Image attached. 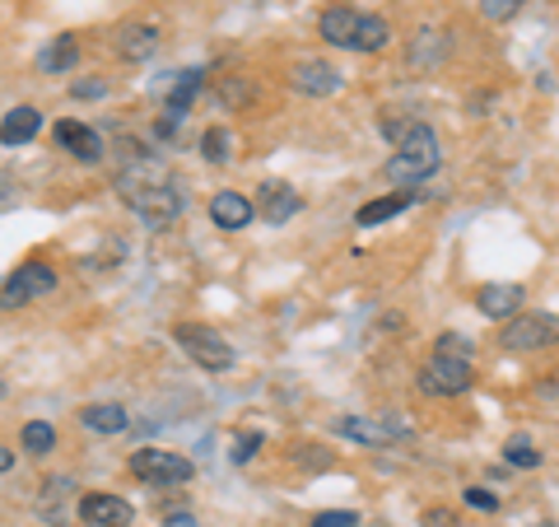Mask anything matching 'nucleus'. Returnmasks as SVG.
Here are the masks:
<instances>
[{
    "label": "nucleus",
    "instance_id": "nucleus-3",
    "mask_svg": "<svg viewBox=\"0 0 559 527\" xmlns=\"http://www.w3.org/2000/svg\"><path fill=\"white\" fill-rule=\"evenodd\" d=\"M178 346L187 350L191 360H197L201 368H210V374H224V368H234V346L219 337L215 327H201V323H182L178 331Z\"/></svg>",
    "mask_w": 559,
    "mask_h": 527
},
{
    "label": "nucleus",
    "instance_id": "nucleus-8",
    "mask_svg": "<svg viewBox=\"0 0 559 527\" xmlns=\"http://www.w3.org/2000/svg\"><path fill=\"white\" fill-rule=\"evenodd\" d=\"M336 434L355 438V444L382 448V444H392V438L406 434V425H401V420H392V415H355V420H336Z\"/></svg>",
    "mask_w": 559,
    "mask_h": 527
},
{
    "label": "nucleus",
    "instance_id": "nucleus-6",
    "mask_svg": "<svg viewBox=\"0 0 559 527\" xmlns=\"http://www.w3.org/2000/svg\"><path fill=\"white\" fill-rule=\"evenodd\" d=\"M57 290V271L43 267V261H28L14 276L0 280V308H20V304H33V298H43Z\"/></svg>",
    "mask_w": 559,
    "mask_h": 527
},
{
    "label": "nucleus",
    "instance_id": "nucleus-30",
    "mask_svg": "<svg viewBox=\"0 0 559 527\" xmlns=\"http://www.w3.org/2000/svg\"><path fill=\"white\" fill-rule=\"evenodd\" d=\"M466 504H471V508H480V514H495V508H499V495H489L485 485H471V490H466Z\"/></svg>",
    "mask_w": 559,
    "mask_h": 527
},
{
    "label": "nucleus",
    "instance_id": "nucleus-34",
    "mask_svg": "<svg viewBox=\"0 0 559 527\" xmlns=\"http://www.w3.org/2000/svg\"><path fill=\"white\" fill-rule=\"evenodd\" d=\"M14 467V453L10 448H0V471H10Z\"/></svg>",
    "mask_w": 559,
    "mask_h": 527
},
{
    "label": "nucleus",
    "instance_id": "nucleus-29",
    "mask_svg": "<svg viewBox=\"0 0 559 527\" xmlns=\"http://www.w3.org/2000/svg\"><path fill=\"white\" fill-rule=\"evenodd\" d=\"M257 448H261V434H257V430H252V434H238V438H234V462H252Z\"/></svg>",
    "mask_w": 559,
    "mask_h": 527
},
{
    "label": "nucleus",
    "instance_id": "nucleus-12",
    "mask_svg": "<svg viewBox=\"0 0 559 527\" xmlns=\"http://www.w3.org/2000/svg\"><path fill=\"white\" fill-rule=\"evenodd\" d=\"M112 38H117V51H121L127 61H145V57H154V51H159V28H154V24H140V20L121 24Z\"/></svg>",
    "mask_w": 559,
    "mask_h": 527
},
{
    "label": "nucleus",
    "instance_id": "nucleus-20",
    "mask_svg": "<svg viewBox=\"0 0 559 527\" xmlns=\"http://www.w3.org/2000/svg\"><path fill=\"white\" fill-rule=\"evenodd\" d=\"M392 43V24L382 14H359V28H355V43L349 51H382Z\"/></svg>",
    "mask_w": 559,
    "mask_h": 527
},
{
    "label": "nucleus",
    "instance_id": "nucleus-26",
    "mask_svg": "<svg viewBox=\"0 0 559 527\" xmlns=\"http://www.w3.org/2000/svg\"><path fill=\"white\" fill-rule=\"evenodd\" d=\"M522 5H527V0H480V14L485 20H495V24H503V20H513Z\"/></svg>",
    "mask_w": 559,
    "mask_h": 527
},
{
    "label": "nucleus",
    "instance_id": "nucleus-15",
    "mask_svg": "<svg viewBox=\"0 0 559 527\" xmlns=\"http://www.w3.org/2000/svg\"><path fill=\"white\" fill-rule=\"evenodd\" d=\"M522 285H485L480 294H476V308L485 313V318H495V323H503V318H513V313L522 308Z\"/></svg>",
    "mask_w": 559,
    "mask_h": 527
},
{
    "label": "nucleus",
    "instance_id": "nucleus-19",
    "mask_svg": "<svg viewBox=\"0 0 559 527\" xmlns=\"http://www.w3.org/2000/svg\"><path fill=\"white\" fill-rule=\"evenodd\" d=\"M201 84H205L201 70H182L178 84H173V94H168V108H164V117H168V121H182V117H187V108H191V98L201 94Z\"/></svg>",
    "mask_w": 559,
    "mask_h": 527
},
{
    "label": "nucleus",
    "instance_id": "nucleus-32",
    "mask_svg": "<svg viewBox=\"0 0 559 527\" xmlns=\"http://www.w3.org/2000/svg\"><path fill=\"white\" fill-rule=\"evenodd\" d=\"M419 527H457V514H448V508H429V514L419 518Z\"/></svg>",
    "mask_w": 559,
    "mask_h": 527
},
{
    "label": "nucleus",
    "instance_id": "nucleus-10",
    "mask_svg": "<svg viewBox=\"0 0 559 527\" xmlns=\"http://www.w3.org/2000/svg\"><path fill=\"white\" fill-rule=\"evenodd\" d=\"M51 140H57L66 154H75L80 164H98L103 160V136L94 127H80V121H57Z\"/></svg>",
    "mask_w": 559,
    "mask_h": 527
},
{
    "label": "nucleus",
    "instance_id": "nucleus-23",
    "mask_svg": "<svg viewBox=\"0 0 559 527\" xmlns=\"http://www.w3.org/2000/svg\"><path fill=\"white\" fill-rule=\"evenodd\" d=\"M51 448H57V430H51L47 420H28V425H24V453H33V458H47Z\"/></svg>",
    "mask_w": 559,
    "mask_h": 527
},
{
    "label": "nucleus",
    "instance_id": "nucleus-7",
    "mask_svg": "<svg viewBox=\"0 0 559 527\" xmlns=\"http://www.w3.org/2000/svg\"><path fill=\"white\" fill-rule=\"evenodd\" d=\"M559 341V318L550 313H527V318H513L503 327V346L509 350H540Z\"/></svg>",
    "mask_w": 559,
    "mask_h": 527
},
{
    "label": "nucleus",
    "instance_id": "nucleus-2",
    "mask_svg": "<svg viewBox=\"0 0 559 527\" xmlns=\"http://www.w3.org/2000/svg\"><path fill=\"white\" fill-rule=\"evenodd\" d=\"M382 136L396 145V154L388 160V178L401 183V187H411V183H425L439 173L443 164V154H439V136H433L425 121H415V117H401V121H382Z\"/></svg>",
    "mask_w": 559,
    "mask_h": 527
},
{
    "label": "nucleus",
    "instance_id": "nucleus-33",
    "mask_svg": "<svg viewBox=\"0 0 559 527\" xmlns=\"http://www.w3.org/2000/svg\"><path fill=\"white\" fill-rule=\"evenodd\" d=\"M164 527H201V523H197V514L178 508V514H168V518H164Z\"/></svg>",
    "mask_w": 559,
    "mask_h": 527
},
{
    "label": "nucleus",
    "instance_id": "nucleus-14",
    "mask_svg": "<svg viewBox=\"0 0 559 527\" xmlns=\"http://www.w3.org/2000/svg\"><path fill=\"white\" fill-rule=\"evenodd\" d=\"M304 210V201H299V191H294L289 183H266L261 187V220L266 224H285V220H294Z\"/></svg>",
    "mask_w": 559,
    "mask_h": 527
},
{
    "label": "nucleus",
    "instance_id": "nucleus-9",
    "mask_svg": "<svg viewBox=\"0 0 559 527\" xmlns=\"http://www.w3.org/2000/svg\"><path fill=\"white\" fill-rule=\"evenodd\" d=\"M252 215H257V206L242 197V191H215V197H210V220H215V230H224V234L248 230Z\"/></svg>",
    "mask_w": 559,
    "mask_h": 527
},
{
    "label": "nucleus",
    "instance_id": "nucleus-24",
    "mask_svg": "<svg viewBox=\"0 0 559 527\" xmlns=\"http://www.w3.org/2000/svg\"><path fill=\"white\" fill-rule=\"evenodd\" d=\"M503 462L518 467V471H536L540 467V453H536L532 438H509V444H503Z\"/></svg>",
    "mask_w": 559,
    "mask_h": 527
},
{
    "label": "nucleus",
    "instance_id": "nucleus-21",
    "mask_svg": "<svg viewBox=\"0 0 559 527\" xmlns=\"http://www.w3.org/2000/svg\"><path fill=\"white\" fill-rule=\"evenodd\" d=\"M80 61V43L70 38V33H61V38H51L43 51H38V70H47V75H57V70H70Z\"/></svg>",
    "mask_w": 559,
    "mask_h": 527
},
{
    "label": "nucleus",
    "instance_id": "nucleus-18",
    "mask_svg": "<svg viewBox=\"0 0 559 527\" xmlns=\"http://www.w3.org/2000/svg\"><path fill=\"white\" fill-rule=\"evenodd\" d=\"M80 420H84V430H94V434H121V430L131 425L127 407H117V401H98V407H84Z\"/></svg>",
    "mask_w": 559,
    "mask_h": 527
},
{
    "label": "nucleus",
    "instance_id": "nucleus-27",
    "mask_svg": "<svg viewBox=\"0 0 559 527\" xmlns=\"http://www.w3.org/2000/svg\"><path fill=\"white\" fill-rule=\"evenodd\" d=\"M471 337H457V331H443L439 337V355H448V360H471Z\"/></svg>",
    "mask_w": 559,
    "mask_h": 527
},
{
    "label": "nucleus",
    "instance_id": "nucleus-13",
    "mask_svg": "<svg viewBox=\"0 0 559 527\" xmlns=\"http://www.w3.org/2000/svg\"><path fill=\"white\" fill-rule=\"evenodd\" d=\"M294 90L312 94V98H326V94L341 90V75H336V66H326V61H299L294 66Z\"/></svg>",
    "mask_w": 559,
    "mask_h": 527
},
{
    "label": "nucleus",
    "instance_id": "nucleus-28",
    "mask_svg": "<svg viewBox=\"0 0 559 527\" xmlns=\"http://www.w3.org/2000/svg\"><path fill=\"white\" fill-rule=\"evenodd\" d=\"M312 527H359V514H349V508H326V514L312 518Z\"/></svg>",
    "mask_w": 559,
    "mask_h": 527
},
{
    "label": "nucleus",
    "instance_id": "nucleus-5",
    "mask_svg": "<svg viewBox=\"0 0 559 527\" xmlns=\"http://www.w3.org/2000/svg\"><path fill=\"white\" fill-rule=\"evenodd\" d=\"M471 383H476L471 360L433 355L425 368H419V393H429V397H462V393H471Z\"/></svg>",
    "mask_w": 559,
    "mask_h": 527
},
{
    "label": "nucleus",
    "instance_id": "nucleus-16",
    "mask_svg": "<svg viewBox=\"0 0 559 527\" xmlns=\"http://www.w3.org/2000/svg\"><path fill=\"white\" fill-rule=\"evenodd\" d=\"M322 38L331 43V47H349L355 43V28H359V10H349V5H331V10H322Z\"/></svg>",
    "mask_w": 559,
    "mask_h": 527
},
{
    "label": "nucleus",
    "instance_id": "nucleus-11",
    "mask_svg": "<svg viewBox=\"0 0 559 527\" xmlns=\"http://www.w3.org/2000/svg\"><path fill=\"white\" fill-rule=\"evenodd\" d=\"M80 518L90 527H131L135 523V508L117 495H84L80 500Z\"/></svg>",
    "mask_w": 559,
    "mask_h": 527
},
{
    "label": "nucleus",
    "instance_id": "nucleus-22",
    "mask_svg": "<svg viewBox=\"0 0 559 527\" xmlns=\"http://www.w3.org/2000/svg\"><path fill=\"white\" fill-rule=\"evenodd\" d=\"M411 201H415V191H392V197H378V201H369L359 210V224H364V230H373V224H382V220H396Z\"/></svg>",
    "mask_w": 559,
    "mask_h": 527
},
{
    "label": "nucleus",
    "instance_id": "nucleus-1",
    "mask_svg": "<svg viewBox=\"0 0 559 527\" xmlns=\"http://www.w3.org/2000/svg\"><path fill=\"white\" fill-rule=\"evenodd\" d=\"M117 191H121V201L131 206V215L140 224H150V230H168V224L182 215V183L173 178L168 168L145 160L140 150L131 154V164L121 168Z\"/></svg>",
    "mask_w": 559,
    "mask_h": 527
},
{
    "label": "nucleus",
    "instance_id": "nucleus-4",
    "mask_svg": "<svg viewBox=\"0 0 559 527\" xmlns=\"http://www.w3.org/2000/svg\"><path fill=\"white\" fill-rule=\"evenodd\" d=\"M131 477H140L145 485H187L197 477L182 453H168V448H140L131 453Z\"/></svg>",
    "mask_w": 559,
    "mask_h": 527
},
{
    "label": "nucleus",
    "instance_id": "nucleus-17",
    "mask_svg": "<svg viewBox=\"0 0 559 527\" xmlns=\"http://www.w3.org/2000/svg\"><path fill=\"white\" fill-rule=\"evenodd\" d=\"M38 131H43L38 108H14V113H5V121H0V145H28Z\"/></svg>",
    "mask_w": 559,
    "mask_h": 527
},
{
    "label": "nucleus",
    "instance_id": "nucleus-25",
    "mask_svg": "<svg viewBox=\"0 0 559 527\" xmlns=\"http://www.w3.org/2000/svg\"><path fill=\"white\" fill-rule=\"evenodd\" d=\"M229 150H234V136L224 131V127H210L201 136V154H205L210 164H224V160H229Z\"/></svg>",
    "mask_w": 559,
    "mask_h": 527
},
{
    "label": "nucleus",
    "instance_id": "nucleus-31",
    "mask_svg": "<svg viewBox=\"0 0 559 527\" xmlns=\"http://www.w3.org/2000/svg\"><path fill=\"white\" fill-rule=\"evenodd\" d=\"M70 94H75V98H103V94H108V84H103V80H80V84H70Z\"/></svg>",
    "mask_w": 559,
    "mask_h": 527
}]
</instances>
